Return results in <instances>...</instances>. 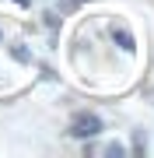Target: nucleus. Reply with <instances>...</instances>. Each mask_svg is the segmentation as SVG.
<instances>
[{
	"label": "nucleus",
	"mask_w": 154,
	"mask_h": 158,
	"mask_svg": "<svg viewBox=\"0 0 154 158\" xmlns=\"http://www.w3.org/2000/svg\"><path fill=\"white\" fill-rule=\"evenodd\" d=\"M70 134L81 137V141H91V137L102 134V119H98L95 113H77L74 119H70Z\"/></svg>",
	"instance_id": "obj_1"
},
{
	"label": "nucleus",
	"mask_w": 154,
	"mask_h": 158,
	"mask_svg": "<svg viewBox=\"0 0 154 158\" xmlns=\"http://www.w3.org/2000/svg\"><path fill=\"white\" fill-rule=\"evenodd\" d=\"M112 39H116V46H119V49H126V53L137 49V42H133V35L126 32V28H116V25H112Z\"/></svg>",
	"instance_id": "obj_2"
},
{
	"label": "nucleus",
	"mask_w": 154,
	"mask_h": 158,
	"mask_svg": "<svg viewBox=\"0 0 154 158\" xmlns=\"http://www.w3.org/2000/svg\"><path fill=\"white\" fill-rule=\"evenodd\" d=\"M81 4H84V0H63V4H60V14H70V11H77Z\"/></svg>",
	"instance_id": "obj_3"
},
{
	"label": "nucleus",
	"mask_w": 154,
	"mask_h": 158,
	"mask_svg": "<svg viewBox=\"0 0 154 158\" xmlns=\"http://www.w3.org/2000/svg\"><path fill=\"white\" fill-rule=\"evenodd\" d=\"M105 151H109V155H112V158H119V155H126V148H123V144H109V148H105Z\"/></svg>",
	"instance_id": "obj_4"
},
{
	"label": "nucleus",
	"mask_w": 154,
	"mask_h": 158,
	"mask_svg": "<svg viewBox=\"0 0 154 158\" xmlns=\"http://www.w3.org/2000/svg\"><path fill=\"white\" fill-rule=\"evenodd\" d=\"M11 53H14V60H28V49H25V46H14Z\"/></svg>",
	"instance_id": "obj_5"
},
{
	"label": "nucleus",
	"mask_w": 154,
	"mask_h": 158,
	"mask_svg": "<svg viewBox=\"0 0 154 158\" xmlns=\"http://www.w3.org/2000/svg\"><path fill=\"white\" fill-rule=\"evenodd\" d=\"M18 4H21V7H28V4H32V0H18Z\"/></svg>",
	"instance_id": "obj_6"
}]
</instances>
